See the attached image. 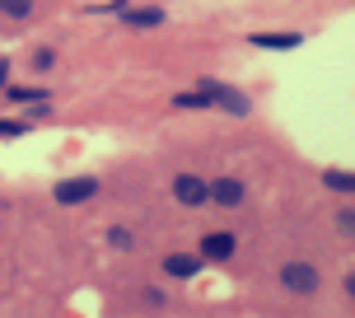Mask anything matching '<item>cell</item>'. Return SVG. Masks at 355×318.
Returning <instances> with one entry per match:
<instances>
[{"label":"cell","instance_id":"obj_17","mask_svg":"<svg viewBox=\"0 0 355 318\" xmlns=\"http://www.w3.org/2000/svg\"><path fill=\"white\" fill-rule=\"evenodd\" d=\"M346 295H351V300H355V271H351V276H346Z\"/></svg>","mask_w":355,"mask_h":318},{"label":"cell","instance_id":"obj_19","mask_svg":"<svg viewBox=\"0 0 355 318\" xmlns=\"http://www.w3.org/2000/svg\"><path fill=\"white\" fill-rule=\"evenodd\" d=\"M0 15H5V0H0Z\"/></svg>","mask_w":355,"mask_h":318},{"label":"cell","instance_id":"obj_1","mask_svg":"<svg viewBox=\"0 0 355 318\" xmlns=\"http://www.w3.org/2000/svg\"><path fill=\"white\" fill-rule=\"evenodd\" d=\"M201 94H206V108H225V112H239V117H243V112H248V99H243V94H239V89H230V85H220V80H201Z\"/></svg>","mask_w":355,"mask_h":318},{"label":"cell","instance_id":"obj_11","mask_svg":"<svg viewBox=\"0 0 355 318\" xmlns=\"http://www.w3.org/2000/svg\"><path fill=\"white\" fill-rule=\"evenodd\" d=\"M5 15L10 19H28L33 15V0H5Z\"/></svg>","mask_w":355,"mask_h":318},{"label":"cell","instance_id":"obj_10","mask_svg":"<svg viewBox=\"0 0 355 318\" xmlns=\"http://www.w3.org/2000/svg\"><path fill=\"white\" fill-rule=\"evenodd\" d=\"M322 183H327L332 192H346V196L355 192V174H341V169H327V174H322Z\"/></svg>","mask_w":355,"mask_h":318},{"label":"cell","instance_id":"obj_2","mask_svg":"<svg viewBox=\"0 0 355 318\" xmlns=\"http://www.w3.org/2000/svg\"><path fill=\"white\" fill-rule=\"evenodd\" d=\"M281 285L290 295H313L318 290V267L313 262H285L281 267Z\"/></svg>","mask_w":355,"mask_h":318},{"label":"cell","instance_id":"obj_4","mask_svg":"<svg viewBox=\"0 0 355 318\" xmlns=\"http://www.w3.org/2000/svg\"><path fill=\"white\" fill-rule=\"evenodd\" d=\"M94 192H98L94 178H66V183L52 187V201H61V206H80V201H89Z\"/></svg>","mask_w":355,"mask_h":318},{"label":"cell","instance_id":"obj_7","mask_svg":"<svg viewBox=\"0 0 355 318\" xmlns=\"http://www.w3.org/2000/svg\"><path fill=\"white\" fill-rule=\"evenodd\" d=\"M201 258H215V262H225V258H234V234L215 230L201 239Z\"/></svg>","mask_w":355,"mask_h":318},{"label":"cell","instance_id":"obj_18","mask_svg":"<svg viewBox=\"0 0 355 318\" xmlns=\"http://www.w3.org/2000/svg\"><path fill=\"white\" fill-rule=\"evenodd\" d=\"M5 80H10V61H0V85H5Z\"/></svg>","mask_w":355,"mask_h":318},{"label":"cell","instance_id":"obj_13","mask_svg":"<svg viewBox=\"0 0 355 318\" xmlns=\"http://www.w3.org/2000/svg\"><path fill=\"white\" fill-rule=\"evenodd\" d=\"M107 239H112V248H131V244H136V239H131V234H126V230H112V234H107Z\"/></svg>","mask_w":355,"mask_h":318},{"label":"cell","instance_id":"obj_5","mask_svg":"<svg viewBox=\"0 0 355 318\" xmlns=\"http://www.w3.org/2000/svg\"><path fill=\"white\" fill-rule=\"evenodd\" d=\"M196 271H201V258H196V253H168V258H164V276L187 281V276H196Z\"/></svg>","mask_w":355,"mask_h":318},{"label":"cell","instance_id":"obj_6","mask_svg":"<svg viewBox=\"0 0 355 318\" xmlns=\"http://www.w3.org/2000/svg\"><path fill=\"white\" fill-rule=\"evenodd\" d=\"M211 201L215 206H239V201H243V183H239V178H215Z\"/></svg>","mask_w":355,"mask_h":318},{"label":"cell","instance_id":"obj_15","mask_svg":"<svg viewBox=\"0 0 355 318\" xmlns=\"http://www.w3.org/2000/svg\"><path fill=\"white\" fill-rule=\"evenodd\" d=\"M24 126H28V122H10V117H5V122H0V136H19Z\"/></svg>","mask_w":355,"mask_h":318},{"label":"cell","instance_id":"obj_12","mask_svg":"<svg viewBox=\"0 0 355 318\" xmlns=\"http://www.w3.org/2000/svg\"><path fill=\"white\" fill-rule=\"evenodd\" d=\"M10 99L15 103H37V99H47V89H10Z\"/></svg>","mask_w":355,"mask_h":318},{"label":"cell","instance_id":"obj_8","mask_svg":"<svg viewBox=\"0 0 355 318\" xmlns=\"http://www.w3.org/2000/svg\"><path fill=\"white\" fill-rule=\"evenodd\" d=\"M164 19H168V15H164L159 5H141V10H126L122 24H131V28H159Z\"/></svg>","mask_w":355,"mask_h":318},{"label":"cell","instance_id":"obj_9","mask_svg":"<svg viewBox=\"0 0 355 318\" xmlns=\"http://www.w3.org/2000/svg\"><path fill=\"white\" fill-rule=\"evenodd\" d=\"M252 42L257 47H300L304 37L300 33H252Z\"/></svg>","mask_w":355,"mask_h":318},{"label":"cell","instance_id":"obj_16","mask_svg":"<svg viewBox=\"0 0 355 318\" xmlns=\"http://www.w3.org/2000/svg\"><path fill=\"white\" fill-rule=\"evenodd\" d=\"M337 225H341L346 234H355V211H341V215H337Z\"/></svg>","mask_w":355,"mask_h":318},{"label":"cell","instance_id":"obj_14","mask_svg":"<svg viewBox=\"0 0 355 318\" xmlns=\"http://www.w3.org/2000/svg\"><path fill=\"white\" fill-rule=\"evenodd\" d=\"M52 61H56V52H47V47H42V52L33 56V66H37V71H47V66H52Z\"/></svg>","mask_w":355,"mask_h":318},{"label":"cell","instance_id":"obj_3","mask_svg":"<svg viewBox=\"0 0 355 318\" xmlns=\"http://www.w3.org/2000/svg\"><path fill=\"white\" fill-rule=\"evenodd\" d=\"M173 201H182V206H206L211 201V183L196 174H178L173 178Z\"/></svg>","mask_w":355,"mask_h":318}]
</instances>
